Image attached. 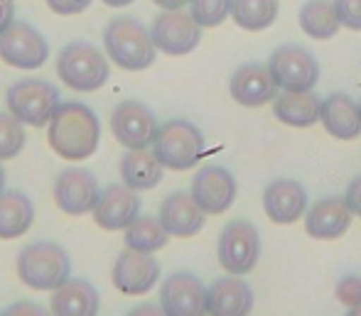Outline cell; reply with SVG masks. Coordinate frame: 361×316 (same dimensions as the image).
Wrapping results in <instances>:
<instances>
[{
    "label": "cell",
    "instance_id": "cell-19",
    "mask_svg": "<svg viewBox=\"0 0 361 316\" xmlns=\"http://www.w3.org/2000/svg\"><path fill=\"white\" fill-rule=\"evenodd\" d=\"M263 211L278 226L300 221L307 211V191L295 179H276L263 191Z\"/></svg>",
    "mask_w": 361,
    "mask_h": 316
},
{
    "label": "cell",
    "instance_id": "cell-40",
    "mask_svg": "<svg viewBox=\"0 0 361 316\" xmlns=\"http://www.w3.org/2000/svg\"><path fill=\"white\" fill-rule=\"evenodd\" d=\"M104 5H109V8H126V5H133L135 0H101Z\"/></svg>",
    "mask_w": 361,
    "mask_h": 316
},
{
    "label": "cell",
    "instance_id": "cell-26",
    "mask_svg": "<svg viewBox=\"0 0 361 316\" xmlns=\"http://www.w3.org/2000/svg\"><path fill=\"white\" fill-rule=\"evenodd\" d=\"M35 223V206L23 191L0 194V241L25 236Z\"/></svg>",
    "mask_w": 361,
    "mask_h": 316
},
{
    "label": "cell",
    "instance_id": "cell-20",
    "mask_svg": "<svg viewBox=\"0 0 361 316\" xmlns=\"http://www.w3.org/2000/svg\"><path fill=\"white\" fill-rule=\"evenodd\" d=\"M160 218L162 228L170 233V238H192L204 228L207 213L197 206L192 194L187 191H172L165 201L160 203Z\"/></svg>",
    "mask_w": 361,
    "mask_h": 316
},
{
    "label": "cell",
    "instance_id": "cell-33",
    "mask_svg": "<svg viewBox=\"0 0 361 316\" xmlns=\"http://www.w3.org/2000/svg\"><path fill=\"white\" fill-rule=\"evenodd\" d=\"M337 299L344 307H357L361 304V277L359 274H347L337 284Z\"/></svg>",
    "mask_w": 361,
    "mask_h": 316
},
{
    "label": "cell",
    "instance_id": "cell-28",
    "mask_svg": "<svg viewBox=\"0 0 361 316\" xmlns=\"http://www.w3.org/2000/svg\"><path fill=\"white\" fill-rule=\"evenodd\" d=\"M126 248L138 253H155L167 246L170 233L162 228L157 216H138L128 228H126Z\"/></svg>",
    "mask_w": 361,
    "mask_h": 316
},
{
    "label": "cell",
    "instance_id": "cell-12",
    "mask_svg": "<svg viewBox=\"0 0 361 316\" xmlns=\"http://www.w3.org/2000/svg\"><path fill=\"white\" fill-rule=\"evenodd\" d=\"M236 179L233 175L221 165H207L192 179V198L207 216H219L228 211L236 198Z\"/></svg>",
    "mask_w": 361,
    "mask_h": 316
},
{
    "label": "cell",
    "instance_id": "cell-1",
    "mask_svg": "<svg viewBox=\"0 0 361 316\" xmlns=\"http://www.w3.org/2000/svg\"><path fill=\"white\" fill-rule=\"evenodd\" d=\"M49 147L69 162H81L99 150V115L79 101H64L54 108L47 123Z\"/></svg>",
    "mask_w": 361,
    "mask_h": 316
},
{
    "label": "cell",
    "instance_id": "cell-38",
    "mask_svg": "<svg viewBox=\"0 0 361 316\" xmlns=\"http://www.w3.org/2000/svg\"><path fill=\"white\" fill-rule=\"evenodd\" d=\"M126 316H167V314L160 304H138V307H133Z\"/></svg>",
    "mask_w": 361,
    "mask_h": 316
},
{
    "label": "cell",
    "instance_id": "cell-44",
    "mask_svg": "<svg viewBox=\"0 0 361 316\" xmlns=\"http://www.w3.org/2000/svg\"><path fill=\"white\" fill-rule=\"evenodd\" d=\"M0 316H3V312H0Z\"/></svg>",
    "mask_w": 361,
    "mask_h": 316
},
{
    "label": "cell",
    "instance_id": "cell-7",
    "mask_svg": "<svg viewBox=\"0 0 361 316\" xmlns=\"http://www.w3.org/2000/svg\"><path fill=\"white\" fill-rule=\"evenodd\" d=\"M219 265L226 270L228 274H246L258 265L261 258V236H258L256 226L251 221H236L226 223L219 236Z\"/></svg>",
    "mask_w": 361,
    "mask_h": 316
},
{
    "label": "cell",
    "instance_id": "cell-17",
    "mask_svg": "<svg viewBox=\"0 0 361 316\" xmlns=\"http://www.w3.org/2000/svg\"><path fill=\"white\" fill-rule=\"evenodd\" d=\"M228 91H231V99L236 103L246 106V108H261L266 103H273L281 89L273 81L268 64L248 62L233 71L231 81H228Z\"/></svg>",
    "mask_w": 361,
    "mask_h": 316
},
{
    "label": "cell",
    "instance_id": "cell-5",
    "mask_svg": "<svg viewBox=\"0 0 361 316\" xmlns=\"http://www.w3.org/2000/svg\"><path fill=\"white\" fill-rule=\"evenodd\" d=\"M204 135L195 123L182 118H172L160 125L155 140H152V152L157 162L165 170L185 172L192 170L197 162L204 157Z\"/></svg>",
    "mask_w": 361,
    "mask_h": 316
},
{
    "label": "cell",
    "instance_id": "cell-24",
    "mask_svg": "<svg viewBox=\"0 0 361 316\" xmlns=\"http://www.w3.org/2000/svg\"><path fill=\"white\" fill-rule=\"evenodd\" d=\"M322 101L312 91H283L273 99V115L290 127H310L319 120Z\"/></svg>",
    "mask_w": 361,
    "mask_h": 316
},
{
    "label": "cell",
    "instance_id": "cell-43",
    "mask_svg": "<svg viewBox=\"0 0 361 316\" xmlns=\"http://www.w3.org/2000/svg\"><path fill=\"white\" fill-rule=\"evenodd\" d=\"M359 108H361V101H359Z\"/></svg>",
    "mask_w": 361,
    "mask_h": 316
},
{
    "label": "cell",
    "instance_id": "cell-42",
    "mask_svg": "<svg viewBox=\"0 0 361 316\" xmlns=\"http://www.w3.org/2000/svg\"><path fill=\"white\" fill-rule=\"evenodd\" d=\"M5 191V170H3V165H0V194Z\"/></svg>",
    "mask_w": 361,
    "mask_h": 316
},
{
    "label": "cell",
    "instance_id": "cell-2",
    "mask_svg": "<svg viewBox=\"0 0 361 316\" xmlns=\"http://www.w3.org/2000/svg\"><path fill=\"white\" fill-rule=\"evenodd\" d=\"M104 49L111 64L123 71H143L157 57L150 30L135 18H114L104 30Z\"/></svg>",
    "mask_w": 361,
    "mask_h": 316
},
{
    "label": "cell",
    "instance_id": "cell-10",
    "mask_svg": "<svg viewBox=\"0 0 361 316\" xmlns=\"http://www.w3.org/2000/svg\"><path fill=\"white\" fill-rule=\"evenodd\" d=\"M49 57V44L35 25L15 20L0 34V59L15 69H39Z\"/></svg>",
    "mask_w": 361,
    "mask_h": 316
},
{
    "label": "cell",
    "instance_id": "cell-32",
    "mask_svg": "<svg viewBox=\"0 0 361 316\" xmlns=\"http://www.w3.org/2000/svg\"><path fill=\"white\" fill-rule=\"evenodd\" d=\"M337 10L339 25L359 32L361 30V0H332Z\"/></svg>",
    "mask_w": 361,
    "mask_h": 316
},
{
    "label": "cell",
    "instance_id": "cell-9",
    "mask_svg": "<svg viewBox=\"0 0 361 316\" xmlns=\"http://www.w3.org/2000/svg\"><path fill=\"white\" fill-rule=\"evenodd\" d=\"M150 37L157 52L170 54V57H185L200 47L202 27L185 10H162L152 20Z\"/></svg>",
    "mask_w": 361,
    "mask_h": 316
},
{
    "label": "cell",
    "instance_id": "cell-35",
    "mask_svg": "<svg viewBox=\"0 0 361 316\" xmlns=\"http://www.w3.org/2000/svg\"><path fill=\"white\" fill-rule=\"evenodd\" d=\"M3 316H52V312L37 302H15L3 312Z\"/></svg>",
    "mask_w": 361,
    "mask_h": 316
},
{
    "label": "cell",
    "instance_id": "cell-21",
    "mask_svg": "<svg viewBox=\"0 0 361 316\" xmlns=\"http://www.w3.org/2000/svg\"><path fill=\"white\" fill-rule=\"evenodd\" d=\"M253 312V289L238 274H226L207 289V316H248Z\"/></svg>",
    "mask_w": 361,
    "mask_h": 316
},
{
    "label": "cell",
    "instance_id": "cell-15",
    "mask_svg": "<svg viewBox=\"0 0 361 316\" xmlns=\"http://www.w3.org/2000/svg\"><path fill=\"white\" fill-rule=\"evenodd\" d=\"M91 213L96 226L104 231H126L140 216V198L126 184H109L101 189Z\"/></svg>",
    "mask_w": 361,
    "mask_h": 316
},
{
    "label": "cell",
    "instance_id": "cell-13",
    "mask_svg": "<svg viewBox=\"0 0 361 316\" xmlns=\"http://www.w3.org/2000/svg\"><path fill=\"white\" fill-rule=\"evenodd\" d=\"M99 194V179L94 177V172L84 167H69L54 182V201L59 211H64L67 216H84L94 211Z\"/></svg>",
    "mask_w": 361,
    "mask_h": 316
},
{
    "label": "cell",
    "instance_id": "cell-3",
    "mask_svg": "<svg viewBox=\"0 0 361 316\" xmlns=\"http://www.w3.org/2000/svg\"><path fill=\"white\" fill-rule=\"evenodd\" d=\"M18 274L30 289L54 292L72 277V260L62 246L52 241H37L18 255Z\"/></svg>",
    "mask_w": 361,
    "mask_h": 316
},
{
    "label": "cell",
    "instance_id": "cell-6",
    "mask_svg": "<svg viewBox=\"0 0 361 316\" xmlns=\"http://www.w3.org/2000/svg\"><path fill=\"white\" fill-rule=\"evenodd\" d=\"M5 103L8 110L20 120L23 125L32 127H44L52 118L54 108L59 101L57 86H52L44 79H23L15 81L5 94Z\"/></svg>",
    "mask_w": 361,
    "mask_h": 316
},
{
    "label": "cell",
    "instance_id": "cell-41",
    "mask_svg": "<svg viewBox=\"0 0 361 316\" xmlns=\"http://www.w3.org/2000/svg\"><path fill=\"white\" fill-rule=\"evenodd\" d=\"M344 316H361V304H357V307H349Z\"/></svg>",
    "mask_w": 361,
    "mask_h": 316
},
{
    "label": "cell",
    "instance_id": "cell-22",
    "mask_svg": "<svg viewBox=\"0 0 361 316\" xmlns=\"http://www.w3.org/2000/svg\"><path fill=\"white\" fill-rule=\"evenodd\" d=\"M324 130L337 140H357L361 135V108L347 94H332L322 101L319 110Z\"/></svg>",
    "mask_w": 361,
    "mask_h": 316
},
{
    "label": "cell",
    "instance_id": "cell-25",
    "mask_svg": "<svg viewBox=\"0 0 361 316\" xmlns=\"http://www.w3.org/2000/svg\"><path fill=\"white\" fill-rule=\"evenodd\" d=\"M118 170H121V179H123V184L128 187V189L147 191V189H155L162 182V170H165V167L157 162L155 152H150L145 147V150L126 152Z\"/></svg>",
    "mask_w": 361,
    "mask_h": 316
},
{
    "label": "cell",
    "instance_id": "cell-23",
    "mask_svg": "<svg viewBox=\"0 0 361 316\" xmlns=\"http://www.w3.org/2000/svg\"><path fill=\"white\" fill-rule=\"evenodd\" d=\"M52 316H99L101 299L91 282L79 277H69L52 294Z\"/></svg>",
    "mask_w": 361,
    "mask_h": 316
},
{
    "label": "cell",
    "instance_id": "cell-4",
    "mask_svg": "<svg viewBox=\"0 0 361 316\" xmlns=\"http://www.w3.org/2000/svg\"><path fill=\"white\" fill-rule=\"evenodd\" d=\"M57 76L64 86L81 94H91L106 86L111 76V62L96 44L91 42H69L57 57Z\"/></svg>",
    "mask_w": 361,
    "mask_h": 316
},
{
    "label": "cell",
    "instance_id": "cell-30",
    "mask_svg": "<svg viewBox=\"0 0 361 316\" xmlns=\"http://www.w3.org/2000/svg\"><path fill=\"white\" fill-rule=\"evenodd\" d=\"M25 147V127L13 113H0V162L13 160Z\"/></svg>",
    "mask_w": 361,
    "mask_h": 316
},
{
    "label": "cell",
    "instance_id": "cell-34",
    "mask_svg": "<svg viewBox=\"0 0 361 316\" xmlns=\"http://www.w3.org/2000/svg\"><path fill=\"white\" fill-rule=\"evenodd\" d=\"M44 3H47V8L52 10V13L64 15V18H67V15L84 13L94 0H44Z\"/></svg>",
    "mask_w": 361,
    "mask_h": 316
},
{
    "label": "cell",
    "instance_id": "cell-11",
    "mask_svg": "<svg viewBox=\"0 0 361 316\" xmlns=\"http://www.w3.org/2000/svg\"><path fill=\"white\" fill-rule=\"evenodd\" d=\"M160 123L155 113L140 101H121L111 113V132L128 150H145L152 145Z\"/></svg>",
    "mask_w": 361,
    "mask_h": 316
},
{
    "label": "cell",
    "instance_id": "cell-31",
    "mask_svg": "<svg viewBox=\"0 0 361 316\" xmlns=\"http://www.w3.org/2000/svg\"><path fill=\"white\" fill-rule=\"evenodd\" d=\"M233 0H190V15L200 27H219L231 15Z\"/></svg>",
    "mask_w": 361,
    "mask_h": 316
},
{
    "label": "cell",
    "instance_id": "cell-37",
    "mask_svg": "<svg viewBox=\"0 0 361 316\" xmlns=\"http://www.w3.org/2000/svg\"><path fill=\"white\" fill-rule=\"evenodd\" d=\"M15 23V5L13 0H0V34Z\"/></svg>",
    "mask_w": 361,
    "mask_h": 316
},
{
    "label": "cell",
    "instance_id": "cell-8",
    "mask_svg": "<svg viewBox=\"0 0 361 316\" xmlns=\"http://www.w3.org/2000/svg\"><path fill=\"white\" fill-rule=\"evenodd\" d=\"M268 69L281 91H312L319 81L317 59L300 44H281L273 49Z\"/></svg>",
    "mask_w": 361,
    "mask_h": 316
},
{
    "label": "cell",
    "instance_id": "cell-14",
    "mask_svg": "<svg viewBox=\"0 0 361 316\" xmlns=\"http://www.w3.org/2000/svg\"><path fill=\"white\" fill-rule=\"evenodd\" d=\"M167 316H207V287L192 272H172L160 287Z\"/></svg>",
    "mask_w": 361,
    "mask_h": 316
},
{
    "label": "cell",
    "instance_id": "cell-36",
    "mask_svg": "<svg viewBox=\"0 0 361 316\" xmlns=\"http://www.w3.org/2000/svg\"><path fill=\"white\" fill-rule=\"evenodd\" d=\"M344 201H347L352 216L361 218V177H354V179L349 182L347 194H344Z\"/></svg>",
    "mask_w": 361,
    "mask_h": 316
},
{
    "label": "cell",
    "instance_id": "cell-39",
    "mask_svg": "<svg viewBox=\"0 0 361 316\" xmlns=\"http://www.w3.org/2000/svg\"><path fill=\"white\" fill-rule=\"evenodd\" d=\"M155 5H160L162 10H182L185 5H190V0H152Z\"/></svg>",
    "mask_w": 361,
    "mask_h": 316
},
{
    "label": "cell",
    "instance_id": "cell-16",
    "mask_svg": "<svg viewBox=\"0 0 361 316\" xmlns=\"http://www.w3.org/2000/svg\"><path fill=\"white\" fill-rule=\"evenodd\" d=\"M157 279H160V265L150 253H138L126 248L116 258L114 284L118 292L128 294V297H138V294L150 292L157 284Z\"/></svg>",
    "mask_w": 361,
    "mask_h": 316
},
{
    "label": "cell",
    "instance_id": "cell-18",
    "mask_svg": "<svg viewBox=\"0 0 361 316\" xmlns=\"http://www.w3.org/2000/svg\"><path fill=\"white\" fill-rule=\"evenodd\" d=\"M352 226V211H349L344 196H324L305 211V231L317 241H337L339 236Z\"/></svg>",
    "mask_w": 361,
    "mask_h": 316
},
{
    "label": "cell",
    "instance_id": "cell-27",
    "mask_svg": "<svg viewBox=\"0 0 361 316\" xmlns=\"http://www.w3.org/2000/svg\"><path fill=\"white\" fill-rule=\"evenodd\" d=\"M298 23L302 32L312 39H332L342 27L332 0H307L300 8Z\"/></svg>",
    "mask_w": 361,
    "mask_h": 316
},
{
    "label": "cell",
    "instance_id": "cell-29",
    "mask_svg": "<svg viewBox=\"0 0 361 316\" xmlns=\"http://www.w3.org/2000/svg\"><path fill=\"white\" fill-rule=\"evenodd\" d=\"M231 18L241 30L261 32L278 18V0H233Z\"/></svg>",
    "mask_w": 361,
    "mask_h": 316
}]
</instances>
